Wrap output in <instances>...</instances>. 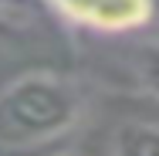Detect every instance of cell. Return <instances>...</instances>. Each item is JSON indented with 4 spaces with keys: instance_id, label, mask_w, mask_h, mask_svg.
<instances>
[{
    "instance_id": "cell-4",
    "label": "cell",
    "mask_w": 159,
    "mask_h": 156,
    "mask_svg": "<svg viewBox=\"0 0 159 156\" xmlns=\"http://www.w3.org/2000/svg\"><path fill=\"white\" fill-rule=\"evenodd\" d=\"M135 75H139L142 88L159 98V41L139 48V54H135Z\"/></svg>"
},
{
    "instance_id": "cell-3",
    "label": "cell",
    "mask_w": 159,
    "mask_h": 156,
    "mask_svg": "<svg viewBox=\"0 0 159 156\" xmlns=\"http://www.w3.org/2000/svg\"><path fill=\"white\" fill-rule=\"evenodd\" d=\"M112 156H159V125L156 122H125L115 129Z\"/></svg>"
},
{
    "instance_id": "cell-6",
    "label": "cell",
    "mask_w": 159,
    "mask_h": 156,
    "mask_svg": "<svg viewBox=\"0 0 159 156\" xmlns=\"http://www.w3.org/2000/svg\"><path fill=\"white\" fill-rule=\"evenodd\" d=\"M64 156H75V153H64Z\"/></svg>"
},
{
    "instance_id": "cell-1",
    "label": "cell",
    "mask_w": 159,
    "mask_h": 156,
    "mask_svg": "<svg viewBox=\"0 0 159 156\" xmlns=\"http://www.w3.org/2000/svg\"><path fill=\"white\" fill-rule=\"evenodd\" d=\"M81 116L78 88L51 71L20 75L0 92V149H31L64 136Z\"/></svg>"
},
{
    "instance_id": "cell-2",
    "label": "cell",
    "mask_w": 159,
    "mask_h": 156,
    "mask_svg": "<svg viewBox=\"0 0 159 156\" xmlns=\"http://www.w3.org/2000/svg\"><path fill=\"white\" fill-rule=\"evenodd\" d=\"M58 14L95 31H132L152 14V0H48Z\"/></svg>"
},
{
    "instance_id": "cell-5",
    "label": "cell",
    "mask_w": 159,
    "mask_h": 156,
    "mask_svg": "<svg viewBox=\"0 0 159 156\" xmlns=\"http://www.w3.org/2000/svg\"><path fill=\"white\" fill-rule=\"evenodd\" d=\"M24 3H27V0H0V14H3V10H20Z\"/></svg>"
}]
</instances>
